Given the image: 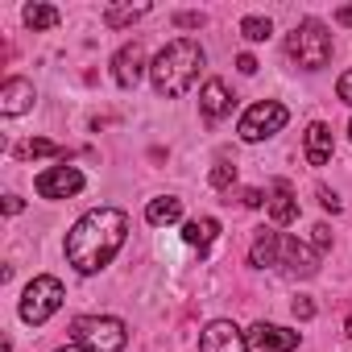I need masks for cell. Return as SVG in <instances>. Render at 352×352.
Wrapping results in <instances>:
<instances>
[{
	"instance_id": "obj_34",
	"label": "cell",
	"mask_w": 352,
	"mask_h": 352,
	"mask_svg": "<svg viewBox=\"0 0 352 352\" xmlns=\"http://www.w3.org/2000/svg\"><path fill=\"white\" fill-rule=\"evenodd\" d=\"M344 331H348V336H352V315H348V323H344Z\"/></svg>"
},
{
	"instance_id": "obj_35",
	"label": "cell",
	"mask_w": 352,
	"mask_h": 352,
	"mask_svg": "<svg viewBox=\"0 0 352 352\" xmlns=\"http://www.w3.org/2000/svg\"><path fill=\"white\" fill-rule=\"evenodd\" d=\"M348 137H352V124H348Z\"/></svg>"
},
{
	"instance_id": "obj_29",
	"label": "cell",
	"mask_w": 352,
	"mask_h": 352,
	"mask_svg": "<svg viewBox=\"0 0 352 352\" xmlns=\"http://www.w3.org/2000/svg\"><path fill=\"white\" fill-rule=\"evenodd\" d=\"M174 21H179V25H204V13H179V17H174Z\"/></svg>"
},
{
	"instance_id": "obj_13",
	"label": "cell",
	"mask_w": 352,
	"mask_h": 352,
	"mask_svg": "<svg viewBox=\"0 0 352 352\" xmlns=\"http://www.w3.org/2000/svg\"><path fill=\"white\" fill-rule=\"evenodd\" d=\"M30 108H34V83L30 79H5V87H0V112L21 116Z\"/></svg>"
},
{
	"instance_id": "obj_20",
	"label": "cell",
	"mask_w": 352,
	"mask_h": 352,
	"mask_svg": "<svg viewBox=\"0 0 352 352\" xmlns=\"http://www.w3.org/2000/svg\"><path fill=\"white\" fill-rule=\"evenodd\" d=\"M145 13H149V5H112V9H104V25L108 30H124L137 17H145Z\"/></svg>"
},
{
	"instance_id": "obj_15",
	"label": "cell",
	"mask_w": 352,
	"mask_h": 352,
	"mask_svg": "<svg viewBox=\"0 0 352 352\" xmlns=\"http://www.w3.org/2000/svg\"><path fill=\"white\" fill-rule=\"evenodd\" d=\"M278 257H282V236H278L274 228H261V232L253 236L249 261H253L257 270H265V265H278Z\"/></svg>"
},
{
	"instance_id": "obj_24",
	"label": "cell",
	"mask_w": 352,
	"mask_h": 352,
	"mask_svg": "<svg viewBox=\"0 0 352 352\" xmlns=\"http://www.w3.org/2000/svg\"><path fill=\"white\" fill-rule=\"evenodd\" d=\"M290 311H294V319H302V323H307V319H315V302H311L307 294H298V298L290 302Z\"/></svg>"
},
{
	"instance_id": "obj_17",
	"label": "cell",
	"mask_w": 352,
	"mask_h": 352,
	"mask_svg": "<svg viewBox=\"0 0 352 352\" xmlns=\"http://www.w3.org/2000/svg\"><path fill=\"white\" fill-rule=\"evenodd\" d=\"M307 162L311 166H327L331 162V129L319 124V120L307 129Z\"/></svg>"
},
{
	"instance_id": "obj_8",
	"label": "cell",
	"mask_w": 352,
	"mask_h": 352,
	"mask_svg": "<svg viewBox=\"0 0 352 352\" xmlns=\"http://www.w3.org/2000/svg\"><path fill=\"white\" fill-rule=\"evenodd\" d=\"M249 348H253L249 336H245L236 323H228V319L208 323L204 336H199V352H249Z\"/></svg>"
},
{
	"instance_id": "obj_4",
	"label": "cell",
	"mask_w": 352,
	"mask_h": 352,
	"mask_svg": "<svg viewBox=\"0 0 352 352\" xmlns=\"http://www.w3.org/2000/svg\"><path fill=\"white\" fill-rule=\"evenodd\" d=\"M71 340L87 352H120L129 344V331L112 315H83L71 323Z\"/></svg>"
},
{
	"instance_id": "obj_18",
	"label": "cell",
	"mask_w": 352,
	"mask_h": 352,
	"mask_svg": "<svg viewBox=\"0 0 352 352\" xmlns=\"http://www.w3.org/2000/svg\"><path fill=\"white\" fill-rule=\"evenodd\" d=\"M145 220H149L153 228H162V224H179V220H183V199H174V195L149 199V208H145Z\"/></svg>"
},
{
	"instance_id": "obj_1",
	"label": "cell",
	"mask_w": 352,
	"mask_h": 352,
	"mask_svg": "<svg viewBox=\"0 0 352 352\" xmlns=\"http://www.w3.org/2000/svg\"><path fill=\"white\" fill-rule=\"evenodd\" d=\"M129 236V216L120 208H96L87 212L71 236H67V261L79 270V274H100L124 245Z\"/></svg>"
},
{
	"instance_id": "obj_19",
	"label": "cell",
	"mask_w": 352,
	"mask_h": 352,
	"mask_svg": "<svg viewBox=\"0 0 352 352\" xmlns=\"http://www.w3.org/2000/svg\"><path fill=\"white\" fill-rule=\"evenodd\" d=\"M13 157H21V162H34V157H67V149H63L58 141L34 137V141H21V145L13 149Z\"/></svg>"
},
{
	"instance_id": "obj_33",
	"label": "cell",
	"mask_w": 352,
	"mask_h": 352,
	"mask_svg": "<svg viewBox=\"0 0 352 352\" xmlns=\"http://www.w3.org/2000/svg\"><path fill=\"white\" fill-rule=\"evenodd\" d=\"M58 352H87V348H79V344H67V348H58Z\"/></svg>"
},
{
	"instance_id": "obj_9",
	"label": "cell",
	"mask_w": 352,
	"mask_h": 352,
	"mask_svg": "<svg viewBox=\"0 0 352 352\" xmlns=\"http://www.w3.org/2000/svg\"><path fill=\"white\" fill-rule=\"evenodd\" d=\"M278 265H282L290 278H311V274L319 270V253H315L311 245L286 236V241H282V257H278Z\"/></svg>"
},
{
	"instance_id": "obj_7",
	"label": "cell",
	"mask_w": 352,
	"mask_h": 352,
	"mask_svg": "<svg viewBox=\"0 0 352 352\" xmlns=\"http://www.w3.org/2000/svg\"><path fill=\"white\" fill-rule=\"evenodd\" d=\"M34 191H38L42 199H67V195H79V191H83V174H79L75 166H50V170L38 174Z\"/></svg>"
},
{
	"instance_id": "obj_31",
	"label": "cell",
	"mask_w": 352,
	"mask_h": 352,
	"mask_svg": "<svg viewBox=\"0 0 352 352\" xmlns=\"http://www.w3.org/2000/svg\"><path fill=\"white\" fill-rule=\"evenodd\" d=\"M21 208H25V204H21L17 195H9V199H5V212H9V216H21Z\"/></svg>"
},
{
	"instance_id": "obj_26",
	"label": "cell",
	"mask_w": 352,
	"mask_h": 352,
	"mask_svg": "<svg viewBox=\"0 0 352 352\" xmlns=\"http://www.w3.org/2000/svg\"><path fill=\"white\" fill-rule=\"evenodd\" d=\"M336 96H340V100L352 108V71H344V75H340V83H336Z\"/></svg>"
},
{
	"instance_id": "obj_3",
	"label": "cell",
	"mask_w": 352,
	"mask_h": 352,
	"mask_svg": "<svg viewBox=\"0 0 352 352\" xmlns=\"http://www.w3.org/2000/svg\"><path fill=\"white\" fill-rule=\"evenodd\" d=\"M286 54H290L294 67L319 71V67H327V58H331V34L323 30V21H302V25H294V34L286 38Z\"/></svg>"
},
{
	"instance_id": "obj_2",
	"label": "cell",
	"mask_w": 352,
	"mask_h": 352,
	"mask_svg": "<svg viewBox=\"0 0 352 352\" xmlns=\"http://www.w3.org/2000/svg\"><path fill=\"white\" fill-rule=\"evenodd\" d=\"M199 67H204V46L191 42V38H174V42H166V46L157 50V58H153V67H149V79H153L157 96L179 100V96H187V87L195 83Z\"/></svg>"
},
{
	"instance_id": "obj_30",
	"label": "cell",
	"mask_w": 352,
	"mask_h": 352,
	"mask_svg": "<svg viewBox=\"0 0 352 352\" xmlns=\"http://www.w3.org/2000/svg\"><path fill=\"white\" fill-rule=\"evenodd\" d=\"M319 204H323L327 212H340V199H336L331 191H323V187H319Z\"/></svg>"
},
{
	"instance_id": "obj_21",
	"label": "cell",
	"mask_w": 352,
	"mask_h": 352,
	"mask_svg": "<svg viewBox=\"0 0 352 352\" xmlns=\"http://www.w3.org/2000/svg\"><path fill=\"white\" fill-rule=\"evenodd\" d=\"M25 25L30 30H54L58 25V9H50V5H25Z\"/></svg>"
},
{
	"instance_id": "obj_14",
	"label": "cell",
	"mask_w": 352,
	"mask_h": 352,
	"mask_svg": "<svg viewBox=\"0 0 352 352\" xmlns=\"http://www.w3.org/2000/svg\"><path fill=\"white\" fill-rule=\"evenodd\" d=\"M199 108H204L208 120H220V116L232 112V96H228L224 79H208V83H204V91H199Z\"/></svg>"
},
{
	"instance_id": "obj_28",
	"label": "cell",
	"mask_w": 352,
	"mask_h": 352,
	"mask_svg": "<svg viewBox=\"0 0 352 352\" xmlns=\"http://www.w3.org/2000/svg\"><path fill=\"white\" fill-rule=\"evenodd\" d=\"M241 204H245V208H261V204H265V195H261L257 187H249V191L241 195Z\"/></svg>"
},
{
	"instance_id": "obj_11",
	"label": "cell",
	"mask_w": 352,
	"mask_h": 352,
	"mask_svg": "<svg viewBox=\"0 0 352 352\" xmlns=\"http://www.w3.org/2000/svg\"><path fill=\"white\" fill-rule=\"evenodd\" d=\"M141 75H145V46H141V42L120 46L116 58H112V79H116L120 87H137Z\"/></svg>"
},
{
	"instance_id": "obj_5",
	"label": "cell",
	"mask_w": 352,
	"mask_h": 352,
	"mask_svg": "<svg viewBox=\"0 0 352 352\" xmlns=\"http://www.w3.org/2000/svg\"><path fill=\"white\" fill-rule=\"evenodd\" d=\"M63 282L58 278H50V274H42V278H34L30 286H25V294H21V319L30 323V327H42L58 307H63Z\"/></svg>"
},
{
	"instance_id": "obj_10",
	"label": "cell",
	"mask_w": 352,
	"mask_h": 352,
	"mask_svg": "<svg viewBox=\"0 0 352 352\" xmlns=\"http://www.w3.org/2000/svg\"><path fill=\"white\" fill-rule=\"evenodd\" d=\"M249 344L253 348H261V352H294L298 348V331H290V327H278V323H253L249 327Z\"/></svg>"
},
{
	"instance_id": "obj_27",
	"label": "cell",
	"mask_w": 352,
	"mask_h": 352,
	"mask_svg": "<svg viewBox=\"0 0 352 352\" xmlns=\"http://www.w3.org/2000/svg\"><path fill=\"white\" fill-rule=\"evenodd\" d=\"M236 71L241 75H257V58L253 54H236Z\"/></svg>"
},
{
	"instance_id": "obj_16",
	"label": "cell",
	"mask_w": 352,
	"mask_h": 352,
	"mask_svg": "<svg viewBox=\"0 0 352 352\" xmlns=\"http://www.w3.org/2000/svg\"><path fill=\"white\" fill-rule=\"evenodd\" d=\"M216 236H220V224H216L212 216H199V220H187V224H183V241H187L191 249H199V253H208Z\"/></svg>"
},
{
	"instance_id": "obj_22",
	"label": "cell",
	"mask_w": 352,
	"mask_h": 352,
	"mask_svg": "<svg viewBox=\"0 0 352 352\" xmlns=\"http://www.w3.org/2000/svg\"><path fill=\"white\" fill-rule=\"evenodd\" d=\"M270 34H274L270 17H245V21H241V38H245V42H265Z\"/></svg>"
},
{
	"instance_id": "obj_32",
	"label": "cell",
	"mask_w": 352,
	"mask_h": 352,
	"mask_svg": "<svg viewBox=\"0 0 352 352\" xmlns=\"http://www.w3.org/2000/svg\"><path fill=\"white\" fill-rule=\"evenodd\" d=\"M336 21H340V25H352V9H340V13H336Z\"/></svg>"
},
{
	"instance_id": "obj_23",
	"label": "cell",
	"mask_w": 352,
	"mask_h": 352,
	"mask_svg": "<svg viewBox=\"0 0 352 352\" xmlns=\"http://www.w3.org/2000/svg\"><path fill=\"white\" fill-rule=\"evenodd\" d=\"M236 183V166L232 162H216V170H212V187L216 191H228Z\"/></svg>"
},
{
	"instance_id": "obj_25",
	"label": "cell",
	"mask_w": 352,
	"mask_h": 352,
	"mask_svg": "<svg viewBox=\"0 0 352 352\" xmlns=\"http://www.w3.org/2000/svg\"><path fill=\"white\" fill-rule=\"evenodd\" d=\"M311 232H315V236H311V241H315V253H327V245H331V228H327V224H315Z\"/></svg>"
},
{
	"instance_id": "obj_6",
	"label": "cell",
	"mask_w": 352,
	"mask_h": 352,
	"mask_svg": "<svg viewBox=\"0 0 352 352\" xmlns=\"http://www.w3.org/2000/svg\"><path fill=\"white\" fill-rule=\"evenodd\" d=\"M286 120H290V112L278 104V100H265V104H253L245 116H241V141H249V145H257V141H265V137H274V133H282L286 129Z\"/></svg>"
},
{
	"instance_id": "obj_12",
	"label": "cell",
	"mask_w": 352,
	"mask_h": 352,
	"mask_svg": "<svg viewBox=\"0 0 352 352\" xmlns=\"http://www.w3.org/2000/svg\"><path fill=\"white\" fill-rule=\"evenodd\" d=\"M265 204H270V220H274L278 228H286V224L298 220V199H294V187H290L286 179H274Z\"/></svg>"
}]
</instances>
